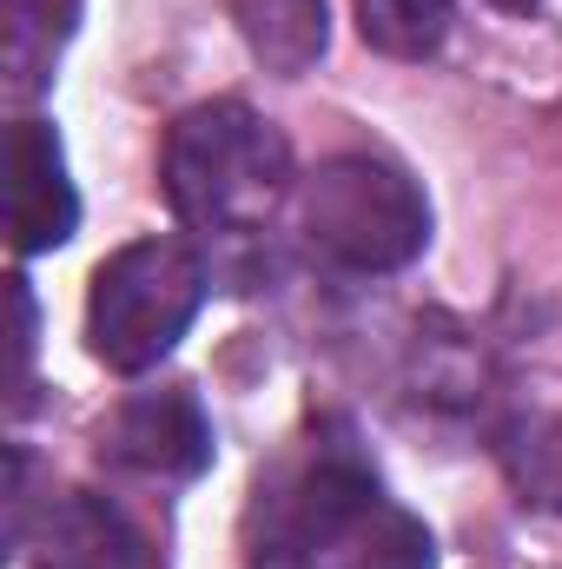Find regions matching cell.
<instances>
[{
	"label": "cell",
	"mask_w": 562,
	"mask_h": 569,
	"mask_svg": "<svg viewBox=\"0 0 562 569\" xmlns=\"http://www.w3.org/2000/svg\"><path fill=\"white\" fill-rule=\"evenodd\" d=\"M430 530L384 497L344 430L311 437L259 477L245 510V569H430Z\"/></svg>",
	"instance_id": "1"
},
{
	"label": "cell",
	"mask_w": 562,
	"mask_h": 569,
	"mask_svg": "<svg viewBox=\"0 0 562 569\" xmlns=\"http://www.w3.org/2000/svg\"><path fill=\"white\" fill-rule=\"evenodd\" d=\"M165 206L199 232H259L291 192V146L245 100H205L172 120L159 152Z\"/></svg>",
	"instance_id": "2"
},
{
	"label": "cell",
	"mask_w": 562,
	"mask_h": 569,
	"mask_svg": "<svg viewBox=\"0 0 562 569\" xmlns=\"http://www.w3.org/2000/svg\"><path fill=\"white\" fill-rule=\"evenodd\" d=\"M298 232L324 266L384 279L430 246V199L404 166L378 152H338L298 186Z\"/></svg>",
	"instance_id": "3"
},
{
	"label": "cell",
	"mask_w": 562,
	"mask_h": 569,
	"mask_svg": "<svg viewBox=\"0 0 562 569\" xmlns=\"http://www.w3.org/2000/svg\"><path fill=\"white\" fill-rule=\"evenodd\" d=\"M205 259L185 239H133L120 246L87 291V345L107 371L140 378L159 358H172V345L192 331L199 305H205Z\"/></svg>",
	"instance_id": "4"
},
{
	"label": "cell",
	"mask_w": 562,
	"mask_h": 569,
	"mask_svg": "<svg viewBox=\"0 0 562 569\" xmlns=\"http://www.w3.org/2000/svg\"><path fill=\"white\" fill-rule=\"evenodd\" d=\"M100 457L133 470V477H159V483H192L212 463V418L199 405V391L185 385H159V391H133L107 425H100Z\"/></svg>",
	"instance_id": "5"
},
{
	"label": "cell",
	"mask_w": 562,
	"mask_h": 569,
	"mask_svg": "<svg viewBox=\"0 0 562 569\" xmlns=\"http://www.w3.org/2000/svg\"><path fill=\"white\" fill-rule=\"evenodd\" d=\"M7 232L20 259L53 252L80 232V192L67 179V152L47 120L7 127Z\"/></svg>",
	"instance_id": "6"
},
{
	"label": "cell",
	"mask_w": 562,
	"mask_h": 569,
	"mask_svg": "<svg viewBox=\"0 0 562 569\" xmlns=\"http://www.w3.org/2000/svg\"><path fill=\"white\" fill-rule=\"evenodd\" d=\"M27 569H145V543L100 490H60L20 530Z\"/></svg>",
	"instance_id": "7"
},
{
	"label": "cell",
	"mask_w": 562,
	"mask_h": 569,
	"mask_svg": "<svg viewBox=\"0 0 562 569\" xmlns=\"http://www.w3.org/2000/svg\"><path fill=\"white\" fill-rule=\"evenodd\" d=\"M232 20H239L252 60L279 80L311 73L331 47V7L324 0H239Z\"/></svg>",
	"instance_id": "8"
},
{
	"label": "cell",
	"mask_w": 562,
	"mask_h": 569,
	"mask_svg": "<svg viewBox=\"0 0 562 569\" xmlns=\"http://www.w3.org/2000/svg\"><path fill=\"white\" fill-rule=\"evenodd\" d=\"M503 470L530 510H562V405L516 411L503 425Z\"/></svg>",
	"instance_id": "9"
},
{
	"label": "cell",
	"mask_w": 562,
	"mask_h": 569,
	"mask_svg": "<svg viewBox=\"0 0 562 569\" xmlns=\"http://www.w3.org/2000/svg\"><path fill=\"white\" fill-rule=\"evenodd\" d=\"M73 13H80V0H13V20H7V73H13V93H40L47 87L53 53L73 33Z\"/></svg>",
	"instance_id": "10"
},
{
	"label": "cell",
	"mask_w": 562,
	"mask_h": 569,
	"mask_svg": "<svg viewBox=\"0 0 562 569\" xmlns=\"http://www.w3.org/2000/svg\"><path fill=\"white\" fill-rule=\"evenodd\" d=\"M358 33L391 60H430L450 33V0H358Z\"/></svg>",
	"instance_id": "11"
},
{
	"label": "cell",
	"mask_w": 562,
	"mask_h": 569,
	"mask_svg": "<svg viewBox=\"0 0 562 569\" xmlns=\"http://www.w3.org/2000/svg\"><path fill=\"white\" fill-rule=\"evenodd\" d=\"M7 305H13V405L27 398V365H33V291L13 272L7 279Z\"/></svg>",
	"instance_id": "12"
},
{
	"label": "cell",
	"mask_w": 562,
	"mask_h": 569,
	"mask_svg": "<svg viewBox=\"0 0 562 569\" xmlns=\"http://www.w3.org/2000/svg\"><path fill=\"white\" fill-rule=\"evenodd\" d=\"M490 7H503V13H530L536 0H490Z\"/></svg>",
	"instance_id": "13"
}]
</instances>
